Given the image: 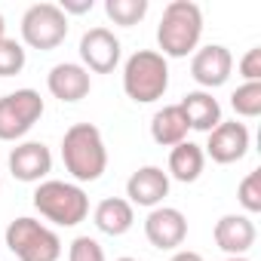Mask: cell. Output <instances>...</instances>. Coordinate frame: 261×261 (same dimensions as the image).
<instances>
[{"label":"cell","instance_id":"cell-1","mask_svg":"<svg viewBox=\"0 0 261 261\" xmlns=\"http://www.w3.org/2000/svg\"><path fill=\"white\" fill-rule=\"evenodd\" d=\"M62 163L77 185L98 181L108 169V148L92 123H74L62 139Z\"/></svg>","mask_w":261,"mask_h":261},{"label":"cell","instance_id":"cell-2","mask_svg":"<svg viewBox=\"0 0 261 261\" xmlns=\"http://www.w3.org/2000/svg\"><path fill=\"white\" fill-rule=\"evenodd\" d=\"M203 37V10L194 0H172L166 4L160 25H157V43L163 59H185L200 46Z\"/></svg>","mask_w":261,"mask_h":261},{"label":"cell","instance_id":"cell-3","mask_svg":"<svg viewBox=\"0 0 261 261\" xmlns=\"http://www.w3.org/2000/svg\"><path fill=\"white\" fill-rule=\"evenodd\" d=\"M169 89V62L157 49H139L123 65V92L136 105H151Z\"/></svg>","mask_w":261,"mask_h":261},{"label":"cell","instance_id":"cell-4","mask_svg":"<svg viewBox=\"0 0 261 261\" xmlns=\"http://www.w3.org/2000/svg\"><path fill=\"white\" fill-rule=\"evenodd\" d=\"M34 209L59 227H74L89 215V197L74 181L46 178L34 191Z\"/></svg>","mask_w":261,"mask_h":261},{"label":"cell","instance_id":"cell-5","mask_svg":"<svg viewBox=\"0 0 261 261\" xmlns=\"http://www.w3.org/2000/svg\"><path fill=\"white\" fill-rule=\"evenodd\" d=\"M7 246L19 261H59L62 255V240L53 227H46L37 218H13L7 224Z\"/></svg>","mask_w":261,"mask_h":261},{"label":"cell","instance_id":"cell-6","mask_svg":"<svg viewBox=\"0 0 261 261\" xmlns=\"http://www.w3.org/2000/svg\"><path fill=\"white\" fill-rule=\"evenodd\" d=\"M68 37V16L59 10V4H34L22 16V40L31 49L49 53L62 46Z\"/></svg>","mask_w":261,"mask_h":261},{"label":"cell","instance_id":"cell-7","mask_svg":"<svg viewBox=\"0 0 261 261\" xmlns=\"http://www.w3.org/2000/svg\"><path fill=\"white\" fill-rule=\"evenodd\" d=\"M43 117V98L37 89H16L0 98V142H16L28 136Z\"/></svg>","mask_w":261,"mask_h":261},{"label":"cell","instance_id":"cell-8","mask_svg":"<svg viewBox=\"0 0 261 261\" xmlns=\"http://www.w3.org/2000/svg\"><path fill=\"white\" fill-rule=\"evenodd\" d=\"M145 237L154 249L175 252L188 240V218L175 206H157L145 218Z\"/></svg>","mask_w":261,"mask_h":261},{"label":"cell","instance_id":"cell-9","mask_svg":"<svg viewBox=\"0 0 261 261\" xmlns=\"http://www.w3.org/2000/svg\"><path fill=\"white\" fill-rule=\"evenodd\" d=\"M206 157H212L215 163L221 166H230V163H240L246 154H249V129L246 123H237V120H221L212 133H209V142H206Z\"/></svg>","mask_w":261,"mask_h":261},{"label":"cell","instance_id":"cell-10","mask_svg":"<svg viewBox=\"0 0 261 261\" xmlns=\"http://www.w3.org/2000/svg\"><path fill=\"white\" fill-rule=\"evenodd\" d=\"M120 40L108 28H89L80 37V62L92 74H111L120 65Z\"/></svg>","mask_w":261,"mask_h":261},{"label":"cell","instance_id":"cell-11","mask_svg":"<svg viewBox=\"0 0 261 261\" xmlns=\"http://www.w3.org/2000/svg\"><path fill=\"white\" fill-rule=\"evenodd\" d=\"M230 71H233V56H230V49L221 46V43L200 46V49L194 53V59H191V77L203 86V92L224 86L227 77H230Z\"/></svg>","mask_w":261,"mask_h":261},{"label":"cell","instance_id":"cell-12","mask_svg":"<svg viewBox=\"0 0 261 261\" xmlns=\"http://www.w3.org/2000/svg\"><path fill=\"white\" fill-rule=\"evenodd\" d=\"M10 172L25 185H40L53 172V154L43 142H22L10 151Z\"/></svg>","mask_w":261,"mask_h":261},{"label":"cell","instance_id":"cell-13","mask_svg":"<svg viewBox=\"0 0 261 261\" xmlns=\"http://www.w3.org/2000/svg\"><path fill=\"white\" fill-rule=\"evenodd\" d=\"M166 197H169V175L160 166H142L126 181V200L133 206L157 209Z\"/></svg>","mask_w":261,"mask_h":261},{"label":"cell","instance_id":"cell-14","mask_svg":"<svg viewBox=\"0 0 261 261\" xmlns=\"http://www.w3.org/2000/svg\"><path fill=\"white\" fill-rule=\"evenodd\" d=\"M46 89L53 92V98L74 105V101H80V98L89 95L92 80H89V71L83 65H77V62H59L46 74Z\"/></svg>","mask_w":261,"mask_h":261},{"label":"cell","instance_id":"cell-15","mask_svg":"<svg viewBox=\"0 0 261 261\" xmlns=\"http://www.w3.org/2000/svg\"><path fill=\"white\" fill-rule=\"evenodd\" d=\"M255 237H258V230H255V224H252L249 215L230 212V215H221V218L215 221V243H218V249L227 252L230 258H233V255H246V252L255 246Z\"/></svg>","mask_w":261,"mask_h":261},{"label":"cell","instance_id":"cell-16","mask_svg":"<svg viewBox=\"0 0 261 261\" xmlns=\"http://www.w3.org/2000/svg\"><path fill=\"white\" fill-rule=\"evenodd\" d=\"M178 108L185 111L188 126L197 129V133H206V136H209L212 129L221 123V105H218V98H215L212 92L194 89V92H188V95L178 101Z\"/></svg>","mask_w":261,"mask_h":261},{"label":"cell","instance_id":"cell-17","mask_svg":"<svg viewBox=\"0 0 261 261\" xmlns=\"http://www.w3.org/2000/svg\"><path fill=\"white\" fill-rule=\"evenodd\" d=\"M92 218H95V227L101 233L123 237L126 230H133V224H136V209H133V203L123 200V197H105L95 206Z\"/></svg>","mask_w":261,"mask_h":261},{"label":"cell","instance_id":"cell-18","mask_svg":"<svg viewBox=\"0 0 261 261\" xmlns=\"http://www.w3.org/2000/svg\"><path fill=\"white\" fill-rule=\"evenodd\" d=\"M188 120H185V111L178 105H166L154 114L151 120V139L163 148H175L181 142H188Z\"/></svg>","mask_w":261,"mask_h":261},{"label":"cell","instance_id":"cell-19","mask_svg":"<svg viewBox=\"0 0 261 261\" xmlns=\"http://www.w3.org/2000/svg\"><path fill=\"white\" fill-rule=\"evenodd\" d=\"M203 166H206L203 148L194 145V142H181V145H175L169 151V172L166 175H172L181 185H191V181H197L203 175Z\"/></svg>","mask_w":261,"mask_h":261},{"label":"cell","instance_id":"cell-20","mask_svg":"<svg viewBox=\"0 0 261 261\" xmlns=\"http://www.w3.org/2000/svg\"><path fill=\"white\" fill-rule=\"evenodd\" d=\"M105 13L114 25L133 28L148 16V0H105Z\"/></svg>","mask_w":261,"mask_h":261},{"label":"cell","instance_id":"cell-21","mask_svg":"<svg viewBox=\"0 0 261 261\" xmlns=\"http://www.w3.org/2000/svg\"><path fill=\"white\" fill-rule=\"evenodd\" d=\"M230 108L240 114V117H258L261 114V83H243L233 89L230 95Z\"/></svg>","mask_w":261,"mask_h":261},{"label":"cell","instance_id":"cell-22","mask_svg":"<svg viewBox=\"0 0 261 261\" xmlns=\"http://www.w3.org/2000/svg\"><path fill=\"white\" fill-rule=\"evenodd\" d=\"M25 62H28V56H25V46L19 40H10V37L0 40V77L22 74Z\"/></svg>","mask_w":261,"mask_h":261},{"label":"cell","instance_id":"cell-23","mask_svg":"<svg viewBox=\"0 0 261 261\" xmlns=\"http://www.w3.org/2000/svg\"><path fill=\"white\" fill-rule=\"evenodd\" d=\"M237 200H240V206L246 209V215L261 212V169H252V172L240 181Z\"/></svg>","mask_w":261,"mask_h":261},{"label":"cell","instance_id":"cell-24","mask_svg":"<svg viewBox=\"0 0 261 261\" xmlns=\"http://www.w3.org/2000/svg\"><path fill=\"white\" fill-rule=\"evenodd\" d=\"M68 261H105V249L95 237H77L68 246Z\"/></svg>","mask_w":261,"mask_h":261},{"label":"cell","instance_id":"cell-25","mask_svg":"<svg viewBox=\"0 0 261 261\" xmlns=\"http://www.w3.org/2000/svg\"><path fill=\"white\" fill-rule=\"evenodd\" d=\"M240 77L246 83H261V46H252L240 59Z\"/></svg>","mask_w":261,"mask_h":261},{"label":"cell","instance_id":"cell-26","mask_svg":"<svg viewBox=\"0 0 261 261\" xmlns=\"http://www.w3.org/2000/svg\"><path fill=\"white\" fill-rule=\"evenodd\" d=\"M59 10L68 16V13H74V16H83V13H89L92 10V0H62L59 4Z\"/></svg>","mask_w":261,"mask_h":261},{"label":"cell","instance_id":"cell-27","mask_svg":"<svg viewBox=\"0 0 261 261\" xmlns=\"http://www.w3.org/2000/svg\"><path fill=\"white\" fill-rule=\"evenodd\" d=\"M169 261H206V258L200 252H194V249H175V255Z\"/></svg>","mask_w":261,"mask_h":261},{"label":"cell","instance_id":"cell-28","mask_svg":"<svg viewBox=\"0 0 261 261\" xmlns=\"http://www.w3.org/2000/svg\"><path fill=\"white\" fill-rule=\"evenodd\" d=\"M7 37V22H4V13H0V40Z\"/></svg>","mask_w":261,"mask_h":261},{"label":"cell","instance_id":"cell-29","mask_svg":"<svg viewBox=\"0 0 261 261\" xmlns=\"http://www.w3.org/2000/svg\"><path fill=\"white\" fill-rule=\"evenodd\" d=\"M227 261H249L246 255H233V258H227Z\"/></svg>","mask_w":261,"mask_h":261},{"label":"cell","instance_id":"cell-30","mask_svg":"<svg viewBox=\"0 0 261 261\" xmlns=\"http://www.w3.org/2000/svg\"><path fill=\"white\" fill-rule=\"evenodd\" d=\"M117 261H136V258H117Z\"/></svg>","mask_w":261,"mask_h":261},{"label":"cell","instance_id":"cell-31","mask_svg":"<svg viewBox=\"0 0 261 261\" xmlns=\"http://www.w3.org/2000/svg\"><path fill=\"white\" fill-rule=\"evenodd\" d=\"M0 185H4V178H0Z\"/></svg>","mask_w":261,"mask_h":261}]
</instances>
